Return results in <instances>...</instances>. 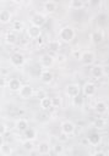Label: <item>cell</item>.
Wrapping results in <instances>:
<instances>
[{
    "label": "cell",
    "instance_id": "cell-10",
    "mask_svg": "<svg viewBox=\"0 0 109 156\" xmlns=\"http://www.w3.org/2000/svg\"><path fill=\"white\" fill-rule=\"evenodd\" d=\"M10 61L15 67H20L24 63V56L21 52H13L10 57Z\"/></svg>",
    "mask_w": 109,
    "mask_h": 156
},
{
    "label": "cell",
    "instance_id": "cell-30",
    "mask_svg": "<svg viewBox=\"0 0 109 156\" xmlns=\"http://www.w3.org/2000/svg\"><path fill=\"white\" fill-rule=\"evenodd\" d=\"M22 145H23V147H24V150L26 151H32L33 149H34V145H33V140H26L24 139V141L22 143Z\"/></svg>",
    "mask_w": 109,
    "mask_h": 156
},
{
    "label": "cell",
    "instance_id": "cell-42",
    "mask_svg": "<svg viewBox=\"0 0 109 156\" xmlns=\"http://www.w3.org/2000/svg\"><path fill=\"white\" fill-rule=\"evenodd\" d=\"M13 2H16V4H21V2H23L24 0H12Z\"/></svg>",
    "mask_w": 109,
    "mask_h": 156
},
{
    "label": "cell",
    "instance_id": "cell-2",
    "mask_svg": "<svg viewBox=\"0 0 109 156\" xmlns=\"http://www.w3.org/2000/svg\"><path fill=\"white\" fill-rule=\"evenodd\" d=\"M78 58H80V61H81L82 65L89 66V65H92L96 61V54L93 51H91V50H86V51H82L80 54Z\"/></svg>",
    "mask_w": 109,
    "mask_h": 156
},
{
    "label": "cell",
    "instance_id": "cell-41",
    "mask_svg": "<svg viewBox=\"0 0 109 156\" xmlns=\"http://www.w3.org/2000/svg\"><path fill=\"white\" fill-rule=\"evenodd\" d=\"M5 144V140H4V135H0V147Z\"/></svg>",
    "mask_w": 109,
    "mask_h": 156
},
{
    "label": "cell",
    "instance_id": "cell-27",
    "mask_svg": "<svg viewBox=\"0 0 109 156\" xmlns=\"http://www.w3.org/2000/svg\"><path fill=\"white\" fill-rule=\"evenodd\" d=\"M39 101H40V107H42L43 110H49V108L51 107V99H50V98L45 96V98H43V99L39 100Z\"/></svg>",
    "mask_w": 109,
    "mask_h": 156
},
{
    "label": "cell",
    "instance_id": "cell-35",
    "mask_svg": "<svg viewBox=\"0 0 109 156\" xmlns=\"http://www.w3.org/2000/svg\"><path fill=\"white\" fill-rule=\"evenodd\" d=\"M56 61L59 63H64V62H66V56L64 54H58L56 55Z\"/></svg>",
    "mask_w": 109,
    "mask_h": 156
},
{
    "label": "cell",
    "instance_id": "cell-1",
    "mask_svg": "<svg viewBox=\"0 0 109 156\" xmlns=\"http://www.w3.org/2000/svg\"><path fill=\"white\" fill-rule=\"evenodd\" d=\"M75 38V30L72 27L70 26H65L62 28H60V32H59V39L60 41H64V43H71Z\"/></svg>",
    "mask_w": 109,
    "mask_h": 156
},
{
    "label": "cell",
    "instance_id": "cell-11",
    "mask_svg": "<svg viewBox=\"0 0 109 156\" xmlns=\"http://www.w3.org/2000/svg\"><path fill=\"white\" fill-rule=\"evenodd\" d=\"M80 94V85L76 84V83H70L67 87H66V95L70 96V98H73L76 95Z\"/></svg>",
    "mask_w": 109,
    "mask_h": 156
},
{
    "label": "cell",
    "instance_id": "cell-39",
    "mask_svg": "<svg viewBox=\"0 0 109 156\" xmlns=\"http://www.w3.org/2000/svg\"><path fill=\"white\" fill-rule=\"evenodd\" d=\"M93 155H94V156H105L107 154H105L104 151H102V150H96V151L93 152Z\"/></svg>",
    "mask_w": 109,
    "mask_h": 156
},
{
    "label": "cell",
    "instance_id": "cell-6",
    "mask_svg": "<svg viewBox=\"0 0 109 156\" xmlns=\"http://www.w3.org/2000/svg\"><path fill=\"white\" fill-rule=\"evenodd\" d=\"M96 91H97V87L92 82H87L82 87V93H83L85 96H93L96 94Z\"/></svg>",
    "mask_w": 109,
    "mask_h": 156
},
{
    "label": "cell",
    "instance_id": "cell-25",
    "mask_svg": "<svg viewBox=\"0 0 109 156\" xmlns=\"http://www.w3.org/2000/svg\"><path fill=\"white\" fill-rule=\"evenodd\" d=\"M72 104H73V106H76V107H82L83 104H85V99H83V96H82L81 94L73 96V98H72Z\"/></svg>",
    "mask_w": 109,
    "mask_h": 156
},
{
    "label": "cell",
    "instance_id": "cell-18",
    "mask_svg": "<svg viewBox=\"0 0 109 156\" xmlns=\"http://www.w3.org/2000/svg\"><path fill=\"white\" fill-rule=\"evenodd\" d=\"M94 110L98 115H104V113L108 112V105H107L105 101H98L94 106Z\"/></svg>",
    "mask_w": 109,
    "mask_h": 156
},
{
    "label": "cell",
    "instance_id": "cell-19",
    "mask_svg": "<svg viewBox=\"0 0 109 156\" xmlns=\"http://www.w3.org/2000/svg\"><path fill=\"white\" fill-rule=\"evenodd\" d=\"M15 127H16V129L18 132H23V130H26L28 128V121L26 118H18L16 121V123H15Z\"/></svg>",
    "mask_w": 109,
    "mask_h": 156
},
{
    "label": "cell",
    "instance_id": "cell-31",
    "mask_svg": "<svg viewBox=\"0 0 109 156\" xmlns=\"http://www.w3.org/2000/svg\"><path fill=\"white\" fill-rule=\"evenodd\" d=\"M53 154H55V155H61V154H64V146L61 145V143L53 146Z\"/></svg>",
    "mask_w": 109,
    "mask_h": 156
},
{
    "label": "cell",
    "instance_id": "cell-15",
    "mask_svg": "<svg viewBox=\"0 0 109 156\" xmlns=\"http://www.w3.org/2000/svg\"><path fill=\"white\" fill-rule=\"evenodd\" d=\"M37 152L39 155H48L50 154V144L48 141H42L37 146Z\"/></svg>",
    "mask_w": 109,
    "mask_h": 156
},
{
    "label": "cell",
    "instance_id": "cell-5",
    "mask_svg": "<svg viewBox=\"0 0 109 156\" xmlns=\"http://www.w3.org/2000/svg\"><path fill=\"white\" fill-rule=\"evenodd\" d=\"M53 63H54V57L51 54H44L39 60V65L42 68H49L53 66Z\"/></svg>",
    "mask_w": 109,
    "mask_h": 156
},
{
    "label": "cell",
    "instance_id": "cell-24",
    "mask_svg": "<svg viewBox=\"0 0 109 156\" xmlns=\"http://www.w3.org/2000/svg\"><path fill=\"white\" fill-rule=\"evenodd\" d=\"M56 2H54V1H47V2H44V10L47 11V12H49V13H53V12H55L56 11Z\"/></svg>",
    "mask_w": 109,
    "mask_h": 156
},
{
    "label": "cell",
    "instance_id": "cell-9",
    "mask_svg": "<svg viewBox=\"0 0 109 156\" xmlns=\"http://www.w3.org/2000/svg\"><path fill=\"white\" fill-rule=\"evenodd\" d=\"M103 39H104V33H103L102 29H96V30L92 32V34H91V41L94 45L100 44L103 41Z\"/></svg>",
    "mask_w": 109,
    "mask_h": 156
},
{
    "label": "cell",
    "instance_id": "cell-29",
    "mask_svg": "<svg viewBox=\"0 0 109 156\" xmlns=\"http://www.w3.org/2000/svg\"><path fill=\"white\" fill-rule=\"evenodd\" d=\"M22 29H23V23L21 21L16 20V21L12 22V30L13 32H21Z\"/></svg>",
    "mask_w": 109,
    "mask_h": 156
},
{
    "label": "cell",
    "instance_id": "cell-7",
    "mask_svg": "<svg viewBox=\"0 0 109 156\" xmlns=\"http://www.w3.org/2000/svg\"><path fill=\"white\" fill-rule=\"evenodd\" d=\"M39 78H40V82L44 83V84H50L53 82V73L48 69V68H43L40 72H39Z\"/></svg>",
    "mask_w": 109,
    "mask_h": 156
},
{
    "label": "cell",
    "instance_id": "cell-34",
    "mask_svg": "<svg viewBox=\"0 0 109 156\" xmlns=\"http://www.w3.org/2000/svg\"><path fill=\"white\" fill-rule=\"evenodd\" d=\"M58 140H59V143H61V144H62V143H67V141H69V135L61 132V133L59 134V136H58Z\"/></svg>",
    "mask_w": 109,
    "mask_h": 156
},
{
    "label": "cell",
    "instance_id": "cell-26",
    "mask_svg": "<svg viewBox=\"0 0 109 156\" xmlns=\"http://www.w3.org/2000/svg\"><path fill=\"white\" fill-rule=\"evenodd\" d=\"M93 126H94V128H97V129H103V128H105V126H107V121H105V118H103V117H98V118L93 122Z\"/></svg>",
    "mask_w": 109,
    "mask_h": 156
},
{
    "label": "cell",
    "instance_id": "cell-38",
    "mask_svg": "<svg viewBox=\"0 0 109 156\" xmlns=\"http://www.w3.org/2000/svg\"><path fill=\"white\" fill-rule=\"evenodd\" d=\"M36 40H37V43H38V45H39V46H42V45L44 44V37H43V35H39Z\"/></svg>",
    "mask_w": 109,
    "mask_h": 156
},
{
    "label": "cell",
    "instance_id": "cell-40",
    "mask_svg": "<svg viewBox=\"0 0 109 156\" xmlns=\"http://www.w3.org/2000/svg\"><path fill=\"white\" fill-rule=\"evenodd\" d=\"M5 85H6V80H5V78L0 77V87H5Z\"/></svg>",
    "mask_w": 109,
    "mask_h": 156
},
{
    "label": "cell",
    "instance_id": "cell-21",
    "mask_svg": "<svg viewBox=\"0 0 109 156\" xmlns=\"http://www.w3.org/2000/svg\"><path fill=\"white\" fill-rule=\"evenodd\" d=\"M0 22L6 24L9 22H11V12L9 10H2L0 11Z\"/></svg>",
    "mask_w": 109,
    "mask_h": 156
},
{
    "label": "cell",
    "instance_id": "cell-22",
    "mask_svg": "<svg viewBox=\"0 0 109 156\" xmlns=\"http://www.w3.org/2000/svg\"><path fill=\"white\" fill-rule=\"evenodd\" d=\"M85 6V1L83 0H70L69 1V7L72 10H81Z\"/></svg>",
    "mask_w": 109,
    "mask_h": 156
},
{
    "label": "cell",
    "instance_id": "cell-12",
    "mask_svg": "<svg viewBox=\"0 0 109 156\" xmlns=\"http://www.w3.org/2000/svg\"><path fill=\"white\" fill-rule=\"evenodd\" d=\"M31 22H32V24H34V26L42 27V26L45 23V16H44L43 13H40V12H37V13H34V15L32 16Z\"/></svg>",
    "mask_w": 109,
    "mask_h": 156
},
{
    "label": "cell",
    "instance_id": "cell-16",
    "mask_svg": "<svg viewBox=\"0 0 109 156\" xmlns=\"http://www.w3.org/2000/svg\"><path fill=\"white\" fill-rule=\"evenodd\" d=\"M87 140H88V144L96 146V145H99V144H100V141H102V135H100L99 133H97V132H93V133L89 134V136H88Z\"/></svg>",
    "mask_w": 109,
    "mask_h": 156
},
{
    "label": "cell",
    "instance_id": "cell-4",
    "mask_svg": "<svg viewBox=\"0 0 109 156\" xmlns=\"http://www.w3.org/2000/svg\"><path fill=\"white\" fill-rule=\"evenodd\" d=\"M60 128H61V132L65 133V134H67V135H72L75 133V130H76V126L71 121H64L61 123Z\"/></svg>",
    "mask_w": 109,
    "mask_h": 156
},
{
    "label": "cell",
    "instance_id": "cell-43",
    "mask_svg": "<svg viewBox=\"0 0 109 156\" xmlns=\"http://www.w3.org/2000/svg\"><path fill=\"white\" fill-rule=\"evenodd\" d=\"M97 2H99V0H91V4H97Z\"/></svg>",
    "mask_w": 109,
    "mask_h": 156
},
{
    "label": "cell",
    "instance_id": "cell-8",
    "mask_svg": "<svg viewBox=\"0 0 109 156\" xmlns=\"http://www.w3.org/2000/svg\"><path fill=\"white\" fill-rule=\"evenodd\" d=\"M27 34L31 39H37L39 35H42V29L39 26H34V24H29L27 28Z\"/></svg>",
    "mask_w": 109,
    "mask_h": 156
},
{
    "label": "cell",
    "instance_id": "cell-28",
    "mask_svg": "<svg viewBox=\"0 0 109 156\" xmlns=\"http://www.w3.org/2000/svg\"><path fill=\"white\" fill-rule=\"evenodd\" d=\"M0 152H1V155H11L12 154V147H11V145H9V144H4L1 147H0Z\"/></svg>",
    "mask_w": 109,
    "mask_h": 156
},
{
    "label": "cell",
    "instance_id": "cell-32",
    "mask_svg": "<svg viewBox=\"0 0 109 156\" xmlns=\"http://www.w3.org/2000/svg\"><path fill=\"white\" fill-rule=\"evenodd\" d=\"M51 99V107H60L61 106V99L59 96H53Z\"/></svg>",
    "mask_w": 109,
    "mask_h": 156
},
{
    "label": "cell",
    "instance_id": "cell-13",
    "mask_svg": "<svg viewBox=\"0 0 109 156\" xmlns=\"http://www.w3.org/2000/svg\"><path fill=\"white\" fill-rule=\"evenodd\" d=\"M61 48V41L59 39H53L48 43V50H49V54H54V52H58Z\"/></svg>",
    "mask_w": 109,
    "mask_h": 156
},
{
    "label": "cell",
    "instance_id": "cell-17",
    "mask_svg": "<svg viewBox=\"0 0 109 156\" xmlns=\"http://www.w3.org/2000/svg\"><path fill=\"white\" fill-rule=\"evenodd\" d=\"M21 82H20V79H17V78H11L9 82H7V88L11 90V91H18L20 90V88H21Z\"/></svg>",
    "mask_w": 109,
    "mask_h": 156
},
{
    "label": "cell",
    "instance_id": "cell-23",
    "mask_svg": "<svg viewBox=\"0 0 109 156\" xmlns=\"http://www.w3.org/2000/svg\"><path fill=\"white\" fill-rule=\"evenodd\" d=\"M5 41L7 43V44H15L16 41H17V34H16V32H7L6 34H5Z\"/></svg>",
    "mask_w": 109,
    "mask_h": 156
},
{
    "label": "cell",
    "instance_id": "cell-20",
    "mask_svg": "<svg viewBox=\"0 0 109 156\" xmlns=\"http://www.w3.org/2000/svg\"><path fill=\"white\" fill-rule=\"evenodd\" d=\"M23 136L26 140H34L37 138V132L34 128H27L26 130H23Z\"/></svg>",
    "mask_w": 109,
    "mask_h": 156
},
{
    "label": "cell",
    "instance_id": "cell-37",
    "mask_svg": "<svg viewBox=\"0 0 109 156\" xmlns=\"http://www.w3.org/2000/svg\"><path fill=\"white\" fill-rule=\"evenodd\" d=\"M105 18H107V16L104 13H102V15L98 16V22L99 23H105Z\"/></svg>",
    "mask_w": 109,
    "mask_h": 156
},
{
    "label": "cell",
    "instance_id": "cell-3",
    "mask_svg": "<svg viewBox=\"0 0 109 156\" xmlns=\"http://www.w3.org/2000/svg\"><path fill=\"white\" fill-rule=\"evenodd\" d=\"M18 95H20L21 99L27 100V99H31L34 95V90L29 84H22L20 90H18Z\"/></svg>",
    "mask_w": 109,
    "mask_h": 156
},
{
    "label": "cell",
    "instance_id": "cell-33",
    "mask_svg": "<svg viewBox=\"0 0 109 156\" xmlns=\"http://www.w3.org/2000/svg\"><path fill=\"white\" fill-rule=\"evenodd\" d=\"M34 94H36V98H37L38 100H42L43 98L47 96V93H45V90H43V89H38Z\"/></svg>",
    "mask_w": 109,
    "mask_h": 156
},
{
    "label": "cell",
    "instance_id": "cell-14",
    "mask_svg": "<svg viewBox=\"0 0 109 156\" xmlns=\"http://www.w3.org/2000/svg\"><path fill=\"white\" fill-rule=\"evenodd\" d=\"M91 76L96 79H99L104 76V72H103V67L100 65H94L91 67Z\"/></svg>",
    "mask_w": 109,
    "mask_h": 156
},
{
    "label": "cell",
    "instance_id": "cell-36",
    "mask_svg": "<svg viewBox=\"0 0 109 156\" xmlns=\"http://www.w3.org/2000/svg\"><path fill=\"white\" fill-rule=\"evenodd\" d=\"M7 132V127L5 123H0V135H5Z\"/></svg>",
    "mask_w": 109,
    "mask_h": 156
}]
</instances>
